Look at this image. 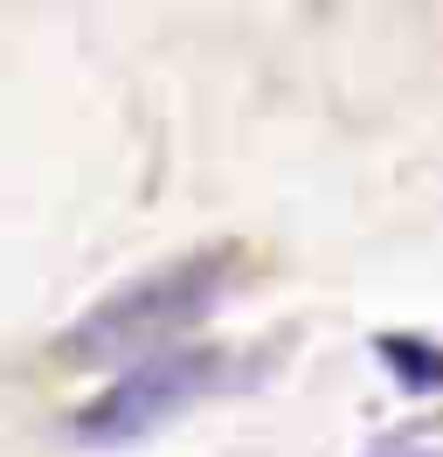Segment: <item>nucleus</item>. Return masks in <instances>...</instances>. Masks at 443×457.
Listing matches in <instances>:
<instances>
[{
	"label": "nucleus",
	"instance_id": "f257e3e1",
	"mask_svg": "<svg viewBox=\"0 0 443 457\" xmlns=\"http://www.w3.org/2000/svg\"><path fill=\"white\" fill-rule=\"evenodd\" d=\"M236 278V243H201L180 257L146 263L138 278L111 285L97 305H83L63 333H55V368H138L166 346H180L201 319L222 305V291Z\"/></svg>",
	"mask_w": 443,
	"mask_h": 457
},
{
	"label": "nucleus",
	"instance_id": "f03ea898",
	"mask_svg": "<svg viewBox=\"0 0 443 457\" xmlns=\"http://www.w3.org/2000/svg\"><path fill=\"white\" fill-rule=\"evenodd\" d=\"M243 353L236 346H166L153 361H138V368L111 374L104 395H90L77 409V436L83 451H132L146 436H160L173 416H188L194 402L208 395H229L236 381H243Z\"/></svg>",
	"mask_w": 443,
	"mask_h": 457
},
{
	"label": "nucleus",
	"instance_id": "7ed1b4c3",
	"mask_svg": "<svg viewBox=\"0 0 443 457\" xmlns=\"http://www.w3.org/2000/svg\"><path fill=\"white\" fill-rule=\"evenodd\" d=\"M374 361L402 395H443V340H430V333H374Z\"/></svg>",
	"mask_w": 443,
	"mask_h": 457
},
{
	"label": "nucleus",
	"instance_id": "20e7f679",
	"mask_svg": "<svg viewBox=\"0 0 443 457\" xmlns=\"http://www.w3.org/2000/svg\"><path fill=\"white\" fill-rule=\"evenodd\" d=\"M381 457H443V451H381Z\"/></svg>",
	"mask_w": 443,
	"mask_h": 457
}]
</instances>
